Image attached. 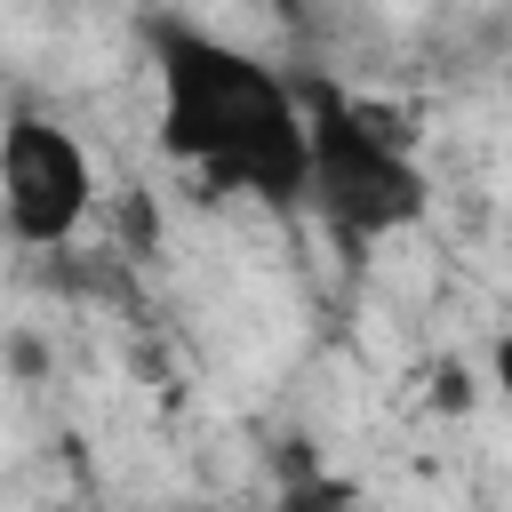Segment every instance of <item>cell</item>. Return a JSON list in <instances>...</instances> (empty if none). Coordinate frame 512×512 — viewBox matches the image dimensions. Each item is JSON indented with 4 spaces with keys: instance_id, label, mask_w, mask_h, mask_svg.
<instances>
[{
    "instance_id": "cell-1",
    "label": "cell",
    "mask_w": 512,
    "mask_h": 512,
    "mask_svg": "<svg viewBox=\"0 0 512 512\" xmlns=\"http://www.w3.org/2000/svg\"><path fill=\"white\" fill-rule=\"evenodd\" d=\"M152 72H160V152L224 192H256L272 208L304 200L312 168V104L256 64L240 40L160 16L152 24Z\"/></svg>"
},
{
    "instance_id": "cell-2",
    "label": "cell",
    "mask_w": 512,
    "mask_h": 512,
    "mask_svg": "<svg viewBox=\"0 0 512 512\" xmlns=\"http://www.w3.org/2000/svg\"><path fill=\"white\" fill-rule=\"evenodd\" d=\"M312 104V168H304V200L320 208V224L344 248L392 240L408 224H424L432 208V176L408 152V136L392 128L384 104H360L344 88L304 96Z\"/></svg>"
},
{
    "instance_id": "cell-3",
    "label": "cell",
    "mask_w": 512,
    "mask_h": 512,
    "mask_svg": "<svg viewBox=\"0 0 512 512\" xmlns=\"http://www.w3.org/2000/svg\"><path fill=\"white\" fill-rule=\"evenodd\" d=\"M0 216L24 248H64L96 216V160L72 128L16 112L0 128Z\"/></svg>"
},
{
    "instance_id": "cell-4",
    "label": "cell",
    "mask_w": 512,
    "mask_h": 512,
    "mask_svg": "<svg viewBox=\"0 0 512 512\" xmlns=\"http://www.w3.org/2000/svg\"><path fill=\"white\" fill-rule=\"evenodd\" d=\"M432 408H448V416H464L472 408V376H464V360H448V368H432V392H424Z\"/></svg>"
},
{
    "instance_id": "cell-5",
    "label": "cell",
    "mask_w": 512,
    "mask_h": 512,
    "mask_svg": "<svg viewBox=\"0 0 512 512\" xmlns=\"http://www.w3.org/2000/svg\"><path fill=\"white\" fill-rule=\"evenodd\" d=\"M488 384H496V392L512 400V328H504V336L488 344Z\"/></svg>"
}]
</instances>
